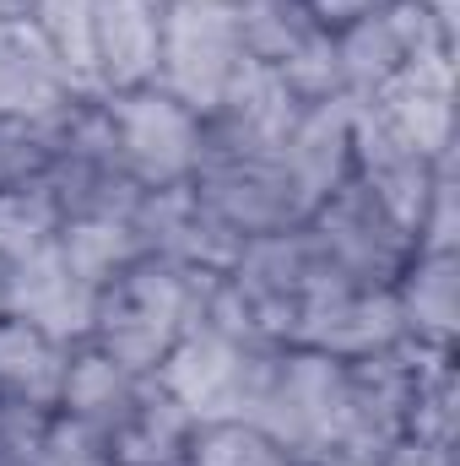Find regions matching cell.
Here are the masks:
<instances>
[{
    "label": "cell",
    "mask_w": 460,
    "mask_h": 466,
    "mask_svg": "<svg viewBox=\"0 0 460 466\" xmlns=\"http://www.w3.org/2000/svg\"><path fill=\"white\" fill-rule=\"evenodd\" d=\"M315 5V16L336 33L346 22H363V16H374V11H385V5H395V0H309Z\"/></svg>",
    "instance_id": "1f68e13d"
},
{
    "label": "cell",
    "mask_w": 460,
    "mask_h": 466,
    "mask_svg": "<svg viewBox=\"0 0 460 466\" xmlns=\"http://www.w3.org/2000/svg\"><path fill=\"white\" fill-rule=\"evenodd\" d=\"M152 374H130L125 363H115L109 352H98L93 342L71 348V363H65V380H60V401H55V418L87 429L98 445H109L125 412L135 407V396L146 390Z\"/></svg>",
    "instance_id": "d6986e66"
},
{
    "label": "cell",
    "mask_w": 460,
    "mask_h": 466,
    "mask_svg": "<svg viewBox=\"0 0 460 466\" xmlns=\"http://www.w3.org/2000/svg\"><path fill=\"white\" fill-rule=\"evenodd\" d=\"M27 11V0H0V16H22Z\"/></svg>",
    "instance_id": "836d02e7"
},
{
    "label": "cell",
    "mask_w": 460,
    "mask_h": 466,
    "mask_svg": "<svg viewBox=\"0 0 460 466\" xmlns=\"http://www.w3.org/2000/svg\"><path fill=\"white\" fill-rule=\"evenodd\" d=\"M455 348H423L417 342V380L406 407V440L455 451Z\"/></svg>",
    "instance_id": "d4e9b609"
},
{
    "label": "cell",
    "mask_w": 460,
    "mask_h": 466,
    "mask_svg": "<svg viewBox=\"0 0 460 466\" xmlns=\"http://www.w3.org/2000/svg\"><path fill=\"white\" fill-rule=\"evenodd\" d=\"M282 342H271L249 309L233 299V288L217 277L206 293L201 320L174 342V352L157 363V385L185 407V418L201 423H249L265 390V374L276 363Z\"/></svg>",
    "instance_id": "6da1fadb"
},
{
    "label": "cell",
    "mask_w": 460,
    "mask_h": 466,
    "mask_svg": "<svg viewBox=\"0 0 460 466\" xmlns=\"http://www.w3.org/2000/svg\"><path fill=\"white\" fill-rule=\"evenodd\" d=\"M395 342H406L395 293L346 282L320 260V277H315V288L298 309V326H293L287 348H309L325 352V358H342V363H357V358H374V352L395 348Z\"/></svg>",
    "instance_id": "9c48e42d"
},
{
    "label": "cell",
    "mask_w": 460,
    "mask_h": 466,
    "mask_svg": "<svg viewBox=\"0 0 460 466\" xmlns=\"http://www.w3.org/2000/svg\"><path fill=\"white\" fill-rule=\"evenodd\" d=\"M417 5H423V11H428V16L450 33V38H455V0H417Z\"/></svg>",
    "instance_id": "d6a6232c"
},
{
    "label": "cell",
    "mask_w": 460,
    "mask_h": 466,
    "mask_svg": "<svg viewBox=\"0 0 460 466\" xmlns=\"http://www.w3.org/2000/svg\"><path fill=\"white\" fill-rule=\"evenodd\" d=\"M363 104L395 136H406L423 157H445L455 147V44L423 49L406 71H395Z\"/></svg>",
    "instance_id": "4fadbf2b"
},
{
    "label": "cell",
    "mask_w": 460,
    "mask_h": 466,
    "mask_svg": "<svg viewBox=\"0 0 460 466\" xmlns=\"http://www.w3.org/2000/svg\"><path fill=\"white\" fill-rule=\"evenodd\" d=\"M455 44L417 0H395L363 22L336 27V71H342V98H368L379 93L395 71H406L423 49Z\"/></svg>",
    "instance_id": "7c38bea8"
},
{
    "label": "cell",
    "mask_w": 460,
    "mask_h": 466,
    "mask_svg": "<svg viewBox=\"0 0 460 466\" xmlns=\"http://www.w3.org/2000/svg\"><path fill=\"white\" fill-rule=\"evenodd\" d=\"M76 98H93V93L76 87V76L33 33V22L0 16V119H49L71 109Z\"/></svg>",
    "instance_id": "e0dca14e"
},
{
    "label": "cell",
    "mask_w": 460,
    "mask_h": 466,
    "mask_svg": "<svg viewBox=\"0 0 460 466\" xmlns=\"http://www.w3.org/2000/svg\"><path fill=\"white\" fill-rule=\"evenodd\" d=\"M244 66H249V55L238 38L233 0H168L163 55H157L152 87H163L185 109L212 119Z\"/></svg>",
    "instance_id": "277c9868"
},
{
    "label": "cell",
    "mask_w": 460,
    "mask_h": 466,
    "mask_svg": "<svg viewBox=\"0 0 460 466\" xmlns=\"http://www.w3.org/2000/svg\"><path fill=\"white\" fill-rule=\"evenodd\" d=\"M346 104H352V179L368 185L406 228H417L423 201H428V179H434L439 157H423L406 136H395L363 98H346Z\"/></svg>",
    "instance_id": "9a60e30c"
},
{
    "label": "cell",
    "mask_w": 460,
    "mask_h": 466,
    "mask_svg": "<svg viewBox=\"0 0 460 466\" xmlns=\"http://www.w3.org/2000/svg\"><path fill=\"white\" fill-rule=\"evenodd\" d=\"M374 466H455V451H445V445H423V440H395Z\"/></svg>",
    "instance_id": "4dcf8cb0"
},
{
    "label": "cell",
    "mask_w": 460,
    "mask_h": 466,
    "mask_svg": "<svg viewBox=\"0 0 460 466\" xmlns=\"http://www.w3.org/2000/svg\"><path fill=\"white\" fill-rule=\"evenodd\" d=\"M65 363H71V348H60V342H49L44 331H33V326L0 315V396L55 412Z\"/></svg>",
    "instance_id": "603a6c76"
},
{
    "label": "cell",
    "mask_w": 460,
    "mask_h": 466,
    "mask_svg": "<svg viewBox=\"0 0 460 466\" xmlns=\"http://www.w3.org/2000/svg\"><path fill=\"white\" fill-rule=\"evenodd\" d=\"M185 466H293V461L249 423H201L190 434Z\"/></svg>",
    "instance_id": "4316f807"
},
{
    "label": "cell",
    "mask_w": 460,
    "mask_h": 466,
    "mask_svg": "<svg viewBox=\"0 0 460 466\" xmlns=\"http://www.w3.org/2000/svg\"><path fill=\"white\" fill-rule=\"evenodd\" d=\"M33 466H109V451H104L87 429L55 418V429H49V440H44V456Z\"/></svg>",
    "instance_id": "f546056e"
},
{
    "label": "cell",
    "mask_w": 460,
    "mask_h": 466,
    "mask_svg": "<svg viewBox=\"0 0 460 466\" xmlns=\"http://www.w3.org/2000/svg\"><path fill=\"white\" fill-rule=\"evenodd\" d=\"M287 461L342 466L352 445V369L309 348H282L249 418Z\"/></svg>",
    "instance_id": "3957f363"
},
{
    "label": "cell",
    "mask_w": 460,
    "mask_h": 466,
    "mask_svg": "<svg viewBox=\"0 0 460 466\" xmlns=\"http://www.w3.org/2000/svg\"><path fill=\"white\" fill-rule=\"evenodd\" d=\"M71 109H60L49 119H0V190H27V185L49 179V168L60 157V141H65V115Z\"/></svg>",
    "instance_id": "484cf974"
},
{
    "label": "cell",
    "mask_w": 460,
    "mask_h": 466,
    "mask_svg": "<svg viewBox=\"0 0 460 466\" xmlns=\"http://www.w3.org/2000/svg\"><path fill=\"white\" fill-rule=\"evenodd\" d=\"M55 249L65 255V266L87 282V288H109L125 266H135L146 249L135 238L130 212H87V218H65L55 228Z\"/></svg>",
    "instance_id": "7402d4cb"
},
{
    "label": "cell",
    "mask_w": 460,
    "mask_h": 466,
    "mask_svg": "<svg viewBox=\"0 0 460 466\" xmlns=\"http://www.w3.org/2000/svg\"><path fill=\"white\" fill-rule=\"evenodd\" d=\"M217 277L223 271H195V266L141 255L109 288H98V315H93L87 342L109 352L115 363H125L130 374H157V363L174 352V342L201 320Z\"/></svg>",
    "instance_id": "7a4b0ae2"
},
{
    "label": "cell",
    "mask_w": 460,
    "mask_h": 466,
    "mask_svg": "<svg viewBox=\"0 0 460 466\" xmlns=\"http://www.w3.org/2000/svg\"><path fill=\"white\" fill-rule=\"evenodd\" d=\"M406 342L423 348H455L460 326V255H412L406 271L390 282Z\"/></svg>",
    "instance_id": "ffe728a7"
},
{
    "label": "cell",
    "mask_w": 460,
    "mask_h": 466,
    "mask_svg": "<svg viewBox=\"0 0 460 466\" xmlns=\"http://www.w3.org/2000/svg\"><path fill=\"white\" fill-rule=\"evenodd\" d=\"M22 16L49 44V55L76 76V87L93 93V98H104V87H98V55H93V0H27Z\"/></svg>",
    "instance_id": "cb8c5ba5"
},
{
    "label": "cell",
    "mask_w": 460,
    "mask_h": 466,
    "mask_svg": "<svg viewBox=\"0 0 460 466\" xmlns=\"http://www.w3.org/2000/svg\"><path fill=\"white\" fill-rule=\"evenodd\" d=\"M49 429H55L49 407H27V401L0 396V466H33L44 456Z\"/></svg>",
    "instance_id": "f1b7e54d"
},
{
    "label": "cell",
    "mask_w": 460,
    "mask_h": 466,
    "mask_svg": "<svg viewBox=\"0 0 460 466\" xmlns=\"http://www.w3.org/2000/svg\"><path fill=\"white\" fill-rule=\"evenodd\" d=\"M417 249L423 255H460V185H455V152H445L434 163V179H428V201H423V218H417Z\"/></svg>",
    "instance_id": "83f0119b"
},
{
    "label": "cell",
    "mask_w": 460,
    "mask_h": 466,
    "mask_svg": "<svg viewBox=\"0 0 460 466\" xmlns=\"http://www.w3.org/2000/svg\"><path fill=\"white\" fill-rule=\"evenodd\" d=\"M163 22H168V0H93V55H98L104 98L152 87L163 55Z\"/></svg>",
    "instance_id": "ac0fdd59"
},
{
    "label": "cell",
    "mask_w": 460,
    "mask_h": 466,
    "mask_svg": "<svg viewBox=\"0 0 460 466\" xmlns=\"http://www.w3.org/2000/svg\"><path fill=\"white\" fill-rule=\"evenodd\" d=\"M0 315L44 331L60 348H82L93 337V315H98V288H87L65 255L49 244L16 255L0 266Z\"/></svg>",
    "instance_id": "8fae6325"
},
{
    "label": "cell",
    "mask_w": 460,
    "mask_h": 466,
    "mask_svg": "<svg viewBox=\"0 0 460 466\" xmlns=\"http://www.w3.org/2000/svg\"><path fill=\"white\" fill-rule=\"evenodd\" d=\"M130 223L146 255L174 260V266H195V271H228L238 255V233L195 196V185H174V190H141L130 207Z\"/></svg>",
    "instance_id": "5bb4252c"
},
{
    "label": "cell",
    "mask_w": 460,
    "mask_h": 466,
    "mask_svg": "<svg viewBox=\"0 0 460 466\" xmlns=\"http://www.w3.org/2000/svg\"><path fill=\"white\" fill-rule=\"evenodd\" d=\"M282 152H249V147H228V141H201V163H195V196L228 223L238 238L276 228H298V207L293 190L282 179Z\"/></svg>",
    "instance_id": "30bf717a"
},
{
    "label": "cell",
    "mask_w": 460,
    "mask_h": 466,
    "mask_svg": "<svg viewBox=\"0 0 460 466\" xmlns=\"http://www.w3.org/2000/svg\"><path fill=\"white\" fill-rule=\"evenodd\" d=\"M244 55L265 71H276L304 104L342 98L336 71V33L315 16L309 0H233Z\"/></svg>",
    "instance_id": "52a82bcc"
},
{
    "label": "cell",
    "mask_w": 460,
    "mask_h": 466,
    "mask_svg": "<svg viewBox=\"0 0 460 466\" xmlns=\"http://www.w3.org/2000/svg\"><path fill=\"white\" fill-rule=\"evenodd\" d=\"M282 179L293 190L298 218H309L331 190H342L352 179V104L346 98H325L309 104L298 125L282 141Z\"/></svg>",
    "instance_id": "2e32d148"
},
{
    "label": "cell",
    "mask_w": 460,
    "mask_h": 466,
    "mask_svg": "<svg viewBox=\"0 0 460 466\" xmlns=\"http://www.w3.org/2000/svg\"><path fill=\"white\" fill-rule=\"evenodd\" d=\"M315 277H320V255H315L304 223L244 238L238 255L228 260V271H223L233 299L249 309V320L282 348L293 342V326H298V309H304Z\"/></svg>",
    "instance_id": "ba28073f"
},
{
    "label": "cell",
    "mask_w": 460,
    "mask_h": 466,
    "mask_svg": "<svg viewBox=\"0 0 460 466\" xmlns=\"http://www.w3.org/2000/svg\"><path fill=\"white\" fill-rule=\"evenodd\" d=\"M190 434L195 423L185 418V407L157 380H146V390L135 396V407L125 412V423L109 434L104 451L115 466H185Z\"/></svg>",
    "instance_id": "44dd1931"
},
{
    "label": "cell",
    "mask_w": 460,
    "mask_h": 466,
    "mask_svg": "<svg viewBox=\"0 0 460 466\" xmlns=\"http://www.w3.org/2000/svg\"><path fill=\"white\" fill-rule=\"evenodd\" d=\"M304 233L315 244V255L346 277V282H363V288H390L406 260L417 255V238L412 228L357 179H346L342 190H331L309 218H304Z\"/></svg>",
    "instance_id": "5b68a950"
},
{
    "label": "cell",
    "mask_w": 460,
    "mask_h": 466,
    "mask_svg": "<svg viewBox=\"0 0 460 466\" xmlns=\"http://www.w3.org/2000/svg\"><path fill=\"white\" fill-rule=\"evenodd\" d=\"M293 466H320V461H293Z\"/></svg>",
    "instance_id": "e575fe53"
},
{
    "label": "cell",
    "mask_w": 460,
    "mask_h": 466,
    "mask_svg": "<svg viewBox=\"0 0 460 466\" xmlns=\"http://www.w3.org/2000/svg\"><path fill=\"white\" fill-rule=\"evenodd\" d=\"M109 136H115L119 168L135 190H174L195 179L206 119L168 98L163 87H130L104 98Z\"/></svg>",
    "instance_id": "8992f818"
}]
</instances>
